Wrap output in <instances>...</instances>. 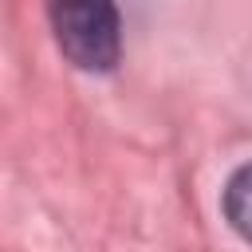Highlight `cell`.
Instances as JSON below:
<instances>
[{
	"instance_id": "obj_1",
	"label": "cell",
	"mask_w": 252,
	"mask_h": 252,
	"mask_svg": "<svg viewBox=\"0 0 252 252\" xmlns=\"http://www.w3.org/2000/svg\"><path fill=\"white\" fill-rule=\"evenodd\" d=\"M59 51L79 71H110L122 55V20L114 0H47Z\"/></svg>"
},
{
	"instance_id": "obj_2",
	"label": "cell",
	"mask_w": 252,
	"mask_h": 252,
	"mask_svg": "<svg viewBox=\"0 0 252 252\" xmlns=\"http://www.w3.org/2000/svg\"><path fill=\"white\" fill-rule=\"evenodd\" d=\"M224 217L228 224L252 244V161L240 165L224 185Z\"/></svg>"
}]
</instances>
